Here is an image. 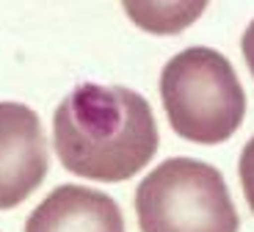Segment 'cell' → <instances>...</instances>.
<instances>
[{
	"label": "cell",
	"instance_id": "obj_1",
	"mask_svg": "<svg viewBox=\"0 0 254 232\" xmlns=\"http://www.w3.org/2000/svg\"><path fill=\"white\" fill-rule=\"evenodd\" d=\"M53 147L64 169L77 177L130 180L158 152L155 113L133 88L83 83L58 102Z\"/></svg>",
	"mask_w": 254,
	"mask_h": 232
},
{
	"label": "cell",
	"instance_id": "obj_2",
	"mask_svg": "<svg viewBox=\"0 0 254 232\" xmlns=\"http://www.w3.org/2000/svg\"><path fill=\"white\" fill-rule=\"evenodd\" d=\"M160 100L174 133L193 144L229 141L246 116V91L229 58L202 44L166 61Z\"/></svg>",
	"mask_w": 254,
	"mask_h": 232
},
{
	"label": "cell",
	"instance_id": "obj_3",
	"mask_svg": "<svg viewBox=\"0 0 254 232\" xmlns=\"http://www.w3.org/2000/svg\"><path fill=\"white\" fill-rule=\"evenodd\" d=\"M141 232H238L235 202L221 171L196 157H169L135 188Z\"/></svg>",
	"mask_w": 254,
	"mask_h": 232
},
{
	"label": "cell",
	"instance_id": "obj_4",
	"mask_svg": "<svg viewBox=\"0 0 254 232\" xmlns=\"http://www.w3.org/2000/svg\"><path fill=\"white\" fill-rule=\"evenodd\" d=\"M47 177V141L33 108L0 102V210L22 205Z\"/></svg>",
	"mask_w": 254,
	"mask_h": 232
},
{
	"label": "cell",
	"instance_id": "obj_5",
	"mask_svg": "<svg viewBox=\"0 0 254 232\" xmlns=\"http://www.w3.org/2000/svg\"><path fill=\"white\" fill-rule=\"evenodd\" d=\"M25 232H125L116 199L86 185H58L33 207Z\"/></svg>",
	"mask_w": 254,
	"mask_h": 232
},
{
	"label": "cell",
	"instance_id": "obj_6",
	"mask_svg": "<svg viewBox=\"0 0 254 232\" xmlns=\"http://www.w3.org/2000/svg\"><path fill=\"white\" fill-rule=\"evenodd\" d=\"M127 14L144 25L149 33H177L183 25H188L193 17H199L204 8V3H188V6H166V11H160V6H149V3H125Z\"/></svg>",
	"mask_w": 254,
	"mask_h": 232
},
{
	"label": "cell",
	"instance_id": "obj_7",
	"mask_svg": "<svg viewBox=\"0 0 254 232\" xmlns=\"http://www.w3.org/2000/svg\"><path fill=\"white\" fill-rule=\"evenodd\" d=\"M238 174H241V185H243V196H246L249 207L254 213V136L246 141L241 152V163H238Z\"/></svg>",
	"mask_w": 254,
	"mask_h": 232
},
{
	"label": "cell",
	"instance_id": "obj_8",
	"mask_svg": "<svg viewBox=\"0 0 254 232\" xmlns=\"http://www.w3.org/2000/svg\"><path fill=\"white\" fill-rule=\"evenodd\" d=\"M241 50H243V58H246V67L254 77V19L249 22V28L243 31V39H241Z\"/></svg>",
	"mask_w": 254,
	"mask_h": 232
}]
</instances>
